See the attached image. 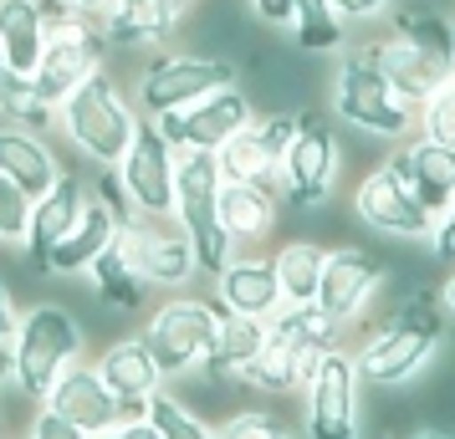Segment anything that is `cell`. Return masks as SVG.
Masks as SVG:
<instances>
[{
	"instance_id": "cell-27",
	"label": "cell",
	"mask_w": 455,
	"mask_h": 439,
	"mask_svg": "<svg viewBox=\"0 0 455 439\" xmlns=\"http://www.w3.org/2000/svg\"><path fill=\"white\" fill-rule=\"evenodd\" d=\"M271 342V317H241L220 312V333H215V353L205 357L210 378H246L256 353Z\"/></svg>"
},
{
	"instance_id": "cell-4",
	"label": "cell",
	"mask_w": 455,
	"mask_h": 439,
	"mask_svg": "<svg viewBox=\"0 0 455 439\" xmlns=\"http://www.w3.org/2000/svg\"><path fill=\"white\" fill-rule=\"evenodd\" d=\"M332 113L358 133H373V138H410L419 128V107L394 92L384 67L373 62L369 42L343 51V62L332 72Z\"/></svg>"
},
{
	"instance_id": "cell-13",
	"label": "cell",
	"mask_w": 455,
	"mask_h": 439,
	"mask_svg": "<svg viewBox=\"0 0 455 439\" xmlns=\"http://www.w3.org/2000/svg\"><path fill=\"white\" fill-rule=\"evenodd\" d=\"M174 169H180V148L159 133L154 118H139V133L118 159V179L133 215H174Z\"/></svg>"
},
{
	"instance_id": "cell-6",
	"label": "cell",
	"mask_w": 455,
	"mask_h": 439,
	"mask_svg": "<svg viewBox=\"0 0 455 439\" xmlns=\"http://www.w3.org/2000/svg\"><path fill=\"white\" fill-rule=\"evenodd\" d=\"M241 82V67L226 62V57H200V51H154L139 72V87H133V103L144 118H164V113H185L200 98L220 92V87Z\"/></svg>"
},
{
	"instance_id": "cell-28",
	"label": "cell",
	"mask_w": 455,
	"mask_h": 439,
	"mask_svg": "<svg viewBox=\"0 0 455 439\" xmlns=\"http://www.w3.org/2000/svg\"><path fill=\"white\" fill-rule=\"evenodd\" d=\"M276 209H282V194L261 184H220V225L235 246H251V240H267L271 225H276Z\"/></svg>"
},
{
	"instance_id": "cell-33",
	"label": "cell",
	"mask_w": 455,
	"mask_h": 439,
	"mask_svg": "<svg viewBox=\"0 0 455 439\" xmlns=\"http://www.w3.org/2000/svg\"><path fill=\"white\" fill-rule=\"evenodd\" d=\"M323 261L328 251L312 246V240H291L271 255L276 266V281H282V302L287 307H302V302H317V286H323Z\"/></svg>"
},
{
	"instance_id": "cell-17",
	"label": "cell",
	"mask_w": 455,
	"mask_h": 439,
	"mask_svg": "<svg viewBox=\"0 0 455 439\" xmlns=\"http://www.w3.org/2000/svg\"><path fill=\"white\" fill-rule=\"evenodd\" d=\"M46 409H52V414H62L67 424H77V429L92 435V439L133 419L124 398L98 378V368H83V363H72V368L57 378V388L46 394Z\"/></svg>"
},
{
	"instance_id": "cell-24",
	"label": "cell",
	"mask_w": 455,
	"mask_h": 439,
	"mask_svg": "<svg viewBox=\"0 0 455 439\" xmlns=\"http://www.w3.org/2000/svg\"><path fill=\"white\" fill-rule=\"evenodd\" d=\"M0 174L36 205L46 189L62 179V164H57V153L46 148L42 133H26V128L0 123Z\"/></svg>"
},
{
	"instance_id": "cell-8",
	"label": "cell",
	"mask_w": 455,
	"mask_h": 439,
	"mask_svg": "<svg viewBox=\"0 0 455 439\" xmlns=\"http://www.w3.org/2000/svg\"><path fill=\"white\" fill-rule=\"evenodd\" d=\"M338 159H343V144H338L332 123L323 118V107H302L297 138L282 153V179H276L282 205L323 209L332 194V179H338Z\"/></svg>"
},
{
	"instance_id": "cell-18",
	"label": "cell",
	"mask_w": 455,
	"mask_h": 439,
	"mask_svg": "<svg viewBox=\"0 0 455 439\" xmlns=\"http://www.w3.org/2000/svg\"><path fill=\"white\" fill-rule=\"evenodd\" d=\"M241 72H246V82L241 87L251 92L256 113H302V107H307L312 77H307V67H302L297 51L256 46L246 62H241Z\"/></svg>"
},
{
	"instance_id": "cell-50",
	"label": "cell",
	"mask_w": 455,
	"mask_h": 439,
	"mask_svg": "<svg viewBox=\"0 0 455 439\" xmlns=\"http://www.w3.org/2000/svg\"><path fill=\"white\" fill-rule=\"evenodd\" d=\"M0 72H5V46H0Z\"/></svg>"
},
{
	"instance_id": "cell-1",
	"label": "cell",
	"mask_w": 455,
	"mask_h": 439,
	"mask_svg": "<svg viewBox=\"0 0 455 439\" xmlns=\"http://www.w3.org/2000/svg\"><path fill=\"white\" fill-rule=\"evenodd\" d=\"M451 333V312L435 286H410L404 302L389 312V322L358 348V378L369 388H404L410 378L425 373V363L440 353Z\"/></svg>"
},
{
	"instance_id": "cell-42",
	"label": "cell",
	"mask_w": 455,
	"mask_h": 439,
	"mask_svg": "<svg viewBox=\"0 0 455 439\" xmlns=\"http://www.w3.org/2000/svg\"><path fill=\"white\" fill-rule=\"evenodd\" d=\"M389 5H394V0H332V11H338L348 26L379 21V16H389Z\"/></svg>"
},
{
	"instance_id": "cell-14",
	"label": "cell",
	"mask_w": 455,
	"mask_h": 439,
	"mask_svg": "<svg viewBox=\"0 0 455 439\" xmlns=\"http://www.w3.org/2000/svg\"><path fill=\"white\" fill-rule=\"evenodd\" d=\"M353 215L369 231L389 235V240H430L435 235V215L414 200V189L389 164L358 179V189H353Z\"/></svg>"
},
{
	"instance_id": "cell-19",
	"label": "cell",
	"mask_w": 455,
	"mask_h": 439,
	"mask_svg": "<svg viewBox=\"0 0 455 439\" xmlns=\"http://www.w3.org/2000/svg\"><path fill=\"white\" fill-rule=\"evenodd\" d=\"M389 169L414 189V200L430 209L435 220L455 205V148L419 133V138H404V148L389 159Z\"/></svg>"
},
{
	"instance_id": "cell-37",
	"label": "cell",
	"mask_w": 455,
	"mask_h": 439,
	"mask_svg": "<svg viewBox=\"0 0 455 439\" xmlns=\"http://www.w3.org/2000/svg\"><path fill=\"white\" fill-rule=\"evenodd\" d=\"M419 133L435 138V144L455 148V77L440 92H430L425 103H419Z\"/></svg>"
},
{
	"instance_id": "cell-48",
	"label": "cell",
	"mask_w": 455,
	"mask_h": 439,
	"mask_svg": "<svg viewBox=\"0 0 455 439\" xmlns=\"http://www.w3.org/2000/svg\"><path fill=\"white\" fill-rule=\"evenodd\" d=\"M440 302H445V312H451V322H455V271L445 276V286H440Z\"/></svg>"
},
{
	"instance_id": "cell-23",
	"label": "cell",
	"mask_w": 455,
	"mask_h": 439,
	"mask_svg": "<svg viewBox=\"0 0 455 439\" xmlns=\"http://www.w3.org/2000/svg\"><path fill=\"white\" fill-rule=\"evenodd\" d=\"M369 51H373V62L384 67V77L394 82V92L404 98V103H425L430 92H440V87L451 82L455 72L445 62H435L430 51H419V46H410L404 36H384V42H369Z\"/></svg>"
},
{
	"instance_id": "cell-51",
	"label": "cell",
	"mask_w": 455,
	"mask_h": 439,
	"mask_svg": "<svg viewBox=\"0 0 455 439\" xmlns=\"http://www.w3.org/2000/svg\"><path fill=\"white\" fill-rule=\"evenodd\" d=\"M185 5H195V0H185Z\"/></svg>"
},
{
	"instance_id": "cell-43",
	"label": "cell",
	"mask_w": 455,
	"mask_h": 439,
	"mask_svg": "<svg viewBox=\"0 0 455 439\" xmlns=\"http://www.w3.org/2000/svg\"><path fill=\"white\" fill-rule=\"evenodd\" d=\"M251 16L261 26H271V31H282V26H291V16H297V0H251Z\"/></svg>"
},
{
	"instance_id": "cell-30",
	"label": "cell",
	"mask_w": 455,
	"mask_h": 439,
	"mask_svg": "<svg viewBox=\"0 0 455 439\" xmlns=\"http://www.w3.org/2000/svg\"><path fill=\"white\" fill-rule=\"evenodd\" d=\"M215 164H220V174H226V184L276 189V179H282V164H276V159H271V148L261 144L256 123L241 128L235 138H226V144L215 148Z\"/></svg>"
},
{
	"instance_id": "cell-40",
	"label": "cell",
	"mask_w": 455,
	"mask_h": 439,
	"mask_svg": "<svg viewBox=\"0 0 455 439\" xmlns=\"http://www.w3.org/2000/svg\"><path fill=\"white\" fill-rule=\"evenodd\" d=\"M21 439H92V435H83L77 424H67L62 414H52L46 404H36V414H31V424H26Z\"/></svg>"
},
{
	"instance_id": "cell-38",
	"label": "cell",
	"mask_w": 455,
	"mask_h": 439,
	"mask_svg": "<svg viewBox=\"0 0 455 439\" xmlns=\"http://www.w3.org/2000/svg\"><path fill=\"white\" fill-rule=\"evenodd\" d=\"M215 435L220 439H291L287 419L282 414H267V409H241V414H230L226 424H215Z\"/></svg>"
},
{
	"instance_id": "cell-10",
	"label": "cell",
	"mask_w": 455,
	"mask_h": 439,
	"mask_svg": "<svg viewBox=\"0 0 455 439\" xmlns=\"http://www.w3.org/2000/svg\"><path fill=\"white\" fill-rule=\"evenodd\" d=\"M363 378H358V357L332 348L317 373L307 378V439H358L363 435Z\"/></svg>"
},
{
	"instance_id": "cell-49",
	"label": "cell",
	"mask_w": 455,
	"mask_h": 439,
	"mask_svg": "<svg viewBox=\"0 0 455 439\" xmlns=\"http://www.w3.org/2000/svg\"><path fill=\"white\" fill-rule=\"evenodd\" d=\"M410 439H455V429H435V424H425V429H414Z\"/></svg>"
},
{
	"instance_id": "cell-39",
	"label": "cell",
	"mask_w": 455,
	"mask_h": 439,
	"mask_svg": "<svg viewBox=\"0 0 455 439\" xmlns=\"http://www.w3.org/2000/svg\"><path fill=\"white\" fill-rule=\"evenodd\" d=\"M26 220H31V200L0 174V246H21L26 240Z\"/></svg>"
},
{
	"instance_id": "cell-20",
	"label": "cell",
	"mask_w": 455,
	"mask_h": 439,
	"mask_svg": "<svg viewBox=\"0 0 455 439\" xmlns=\"http://www.w3.org/2000/svg\"><path fill=\"white\" fill-rule=\"evenodd\" d=\"M185 0H113L103 11V36H108V51L118 46H159L169 36H180L185 26Z\"/></svg>"
},
{
	"instance_id": "cell-34",
	"label": "cell",
	"mask_w": 455,
	"mask_h": 439,
	"mask_svg": "<svg viewBox=\"0 0 455 439\" xmlns=\"http://www.w3.org/2000/svg\"><path fill=\"white\" fill-rule=\"evenodd\" d=\"M246 383L261 388V394H291V388H307V368H302V357H297V348H291L287 337L271 333V342L246 368Z\"/></svg>"
},
{
	"instance_id": "cell-47",
	"label": "cell",
	"mask_w": 455,
	"mask_h": 439,
	"mask_svg": "<svg viewBox=\"0 0 455 439\" xmlns=\"http://www.w3.org/2000/svg\"><path fill=\"white\" fill-rule=\"evenodd\" d=\"M11 378H16V348H11V342H0V388H5Z\"/></svg>"
},
{
	"instance_id": "cell-52",
	"label": "cell",
	"mask_w": 455,
	"mask_h": 439,
	"mask_svg": "<svg viewBox=\"0 0 455 439\" xmlns=\"http://www.w3.org/2000/svg\"><path fill=\"white\" fill-rule=\"evenodd\" d=\"M0 439H5V435H0Z\"/></svg>"
},
{
	"instance_id": "cell-2",
	"label": "cell",
	"mask_w": 455,
	"mask_h": 439,
	"mask_svg": "<svg viewBox=\"0 0 455 439\" xmlns=\"http://www.w3.org/2000/svg\"><path fill=\"white\" fill-rule=\"evenodd\" d=\"M139 118H144L139 103L118 87L108 67H98L87 82H77V92H67L57 107V128L67 133V144L83 148L98 169H118V159L139 133Z\"/></svg>"
},
{
	"instance_id": "cell-46",
	"label": "cell",
	"mask_w": 455,
	"mask_h": 439,
	"mask_svg": "<svg viewBox=\"0 0 455 439\" xmlns=\"http://www.w3.org/2000/svg\"><path fill=\"white\" fill-rule=\"evenodd\" d=\"M57 5H62V11H77V16H103L113 0H57Z\"/></svg>"
},
{
	"instance_id": "cell-5",
	"label": "cell",
	"mask_w": 455,
	"mask_h": 439,
	"mask_svg": "<svg viewBox=\"0 0 455 439\" xmlns=\"http://www.w3.org/2000/svg\"><path fill=\"white\" fill-rule=\"evenodd\" d=\"M220 184H226V174L215 164V153H180V169H174V220L195 240L200 271L210 276H220L230 266V255H235V240L220 225Z\"/></svg>"
},
{
	"instance_id": "cell-36",
	"label": "cell",
	"mask_w": 455,
	"mask_h": 439,
	"mask_svg": "<svg viewBox=\"0 0 455 439\" xmlns=\"http://www.w3.org/2000/svg\"><path fill=\"white\" fill-rule=\"evenodd\" d=\"M144 419H148V424H154L164 439H220V435H215V424H205V419L195 414L189 404H180V398L164 394V388H159V394L144 404Z\"/></svg>"
},
{
	"instance_id": "cell-12",
	"label": "cell",
	"mask_w": 455,
	"mask_h": 439,
	"mask_svg": "<svg viewBox=\"0 0 455 439\" xmlns=\"http://www.w3.org/2000/svg\"><path fill=\"white\" fill-rule=\"evenodd\" d=\"M256 118H261V113L251 103V92L241 82H230V87H220V92L200 98L195 107H185V113H164V118H154V123H159V133H164L180 153H215L226 138H235V133L251 128Z\"/></svg>"
},
{
	"instance_id": "cell-41",
	"label": "cell",
	"mask_w": 455,
	"mask_h": 439,
	"mask_svg": "<svg viewBox=\"0 0 455 439\" xmlns=\"http://www.w3.org/2000/svg\"><path fill=\"white\" fill-rule=\"evenodd\" d=\"M430 251L440 266H455V205L435 220V235H430Z\"/></svg>"
},
{
	"instance_id": "cell-3",
	"label": "cell",
	"mask_w": 455,
	"mask_h": 439,
	"mask_svg": "<svg viewBox=\"0 0 455 439\" xmlns=\"http://www.w3.org/2000/svg\"><path fill=\"white\" fill-rule=\"evenodd\" d=\"M11 348H16V378H11L16 394L26 404H46L57 378L83 357V322L62 302H31V307H21Z\"/></svg>"
},
{
	"instance_id": "cell-11",
	"label": "cell",
	"mask_w": 455,
	"mask_h": 439,
	"mask_svg": "<svg viewBox=\"0 0 455 439\" xmlns=\"http://www.w3.org/2000/svg\"><path fill=\"white\" fill-rule=\"evenodd\" d=\"M118 246L128 251L133 271L144 276V286H185L189 276L200 271L195 240L185 235V225L174 215H133L118 235Z\"/></svg>"
},
{
	"instance_id": "cell-25",
	"label": "cell",
	"mask_w": 455,
	"mask_h": 439,
	"mask_svg": "<svg viewBox=\"0 0 455 439\" xmlns=\"http://www.w3.org/2000/svg\"><path fill=\"white\" fill-rule=\"evenodd\" d=\"M46 36H52V0H0V46H5V67L36 72Z\"/></svg>"
},
{
	"instance_id": "cell-9",
	"label": "cell",
	"mask_w": 455,
	"mask_h": 439,
	"mask_svg": "<svg viewBox=\"0 0 455 439\" xmlns=\"http://www.w3.org/2000/svg\"><path fill=\"white\" fill-rule=\"evenodd\" d=\"M108 57V36L103 26H92V16H77V11H62L52 0V36L42 46V62H36V87H42L52 103L62 107L67 92H77V82H87Z\"/></svg>"
},
{
	"instance_id": "cell-15",
	"label": "cell",
	"mask_w": 455,
	"mask_h": 439,
	"mask_svg": "<svg viewBox=\"0 0 455 439\" xmlns=\"http://www.w3.org/2000/svg\"><path fill=\"white\" fill-rule=\"evenodd\" d=\"M87 200H92V189H87L77 174H62V179H57V184L46 189L36 205H31L21 251H26V261H31V271H36V276H52V271H46V266H52V251H57L67 235L77 231Z\"/></svg>"
},
{
	"instance_id": "cell-21",
	"label": "cell",
	"mask_w": 455,
	"mask_h": 439,
	"mask_svg": "<svg viewBox=\"0 0 455 439\" xmlns=\"http://www.w3.org/2000/svg\"><path fill=\"white\" fill-rule=\"evenodd\" d=\"M215 302H220V312H241V317H276L287 307L276 266L261 261V255H230V266L215 276Z\"/></svg>"
},
{
	"instance_id": "cell-35",
	"label": "cell",
	"mask_w": 455,
	"mask_h": 439,
	"mask_svg": "<svg viewBox=\"0 0 455 439\" xmlns=\"http://www.w3.org/2000/svg\"><path fill=\"white\" fill-rule=\"evenodd\" d=\"M291 42H297V51H343L348 46V21L332 11V0H297Z\"/></svg>"
},
{
	"instance_id": "cell-45",
	"label": "cell",
	"mask_w": 455,
	"mask_h": 439,
	"mask_svg": "<svg viewBox=\"0 0 455 439\" xmlns=\"http://www.w3.org/2000/svg\"><path fill=\"white\" fill-rule=\"evenodd\" d=\"M98 439H164L148 419H128V424H118V429H108V435H98Z\"/></svg>"
},
{
	"instance_id": "cell-7",
	"label": "cell",
	"mask_w": 455,
	"mask_h": 439,
	"mask_svg": "<svg viewBox=\"0 0 455 439\" xmlns=\"http://www.w3.org/2000/svg\"><path fill=\"white\" fill-rule=\"evenodd\" d=\"M215 333H220V302H205V296H169L159 312L148 317L144 348L154 353L159 373L180 378L205 368V357L215 353Z\"/></svg>"
},
{
	"instance_id": "cell-32",
	"label": "cell",
	"mask_w": 455,
	"mask_h": 439,
	"mask_svg": "<svg viewBox=\"0 0 455 439\" xmlns=\"http://www.w3.org/2000/svg\"><path fill=\"white\" fill-rule=\"evenodd\" d=\"M83 276H92V292H98V302L103 307H113V312H133L139 302H144V276L133 271V261H128V251L113 240L92 266H87Z\"/></svg>"
},
{
	"instance_id": "cell-29",
	"label": "cell",
	"mask_w": 455,
	"mask_h": 439,
	"mask_svg": "<svg viewBox=\"0 0 455 439\" xmlns=\"http://www.w3.org/2000/svg\"><path fill=\"white\" fill-rule=\"evenodd\" d=\"M271 333L287 337L291 348H297V357H302V368H307V378H312L317 373V363L338 348L343 322H332L317 302H302V307H282V312L271 317Z\"/></svg>"
},
{
	"instance_id": "cell-22",
	"label": "cell",
	"mask_w": 455,
	"mask_h": 439,
	"mask_svg": "<svg viewBox=\"0 0 455 439\" xmlns=\"http://www.w3.org/2000/svg\"><path fill=\"white\" fill-rule=\"evenodd\" d=\"M98 378H103L113 394L128 404V414L144 419V404L154 394H159V383H164V373H159V363H154V353L144 348V337H124V342H108L103 357H98Z\"/></svg>"
},
{
	"instance_id": "cell-31",
	"label": "cell",
	"mask_w": 455,
	"mask_h": 439,
	"mask_svg": "<svg viewBox=\"0 0 455 439\" xmlns=\"http://www.w3.org/2000/svg\"><path fill=\"white\" fill-rule=\"evenodd\" d=\"M0 123L26 128V133H46V128L57 123V103L36 87L31 72L5 67V72H0Z\"/></svg>"
},
{
	"instance_id": "cell-44",
	"label": "cell",
	"mask_w": 455,
	"mask_h": 439,
	"mask_svg": "<svg viewBox=\"0 0 455 439\" xmlns=\"http://www.w3.org/2000/svg\"><path fill=\"white\" fill-rule=\"evenodd\" d=\"M16 322H21V307H16V296H11L5 276H0V342H11V337H16Z\"/></svg>"
},
{
	"instance_id": "cell-16",
	"label": "cell",
	"mask_w": 455,
	"mask_h": 439,
	"mask_svg": "<svg viewBox=\"0 0 455 439\" xmlns=\"http://www.w3.org/2000/svg\"><path fill=\"white\" fill-rule=\"evenodd\" d=\"M379 286H384V261L373 251H363V246H338V251H328V261H323L317 307H323L332 322L348 327L353 317L373 302Z\"/></svg>"
},
{
	"instance_id": "cell-26",
	"label": "cell",
	"mask_w": 455,
	"mask_h": 439,
	"mask_svg": "<svg viewBox=\"0 0 455 439\" xmlns=\"http://www.w3.org/2000/svg\"><path fill=\"white\" fill-rule=\"evenodd\" d=\"M118 235H124L118 215H113V209L98 200V194H92V200H87V209H83V220H77V231H72L62 246L52 251V266H46V271H52V276H77V271H87V266H92V261H98V255H103L113 240H118Z\"/></svg>"
}]
</instances>
